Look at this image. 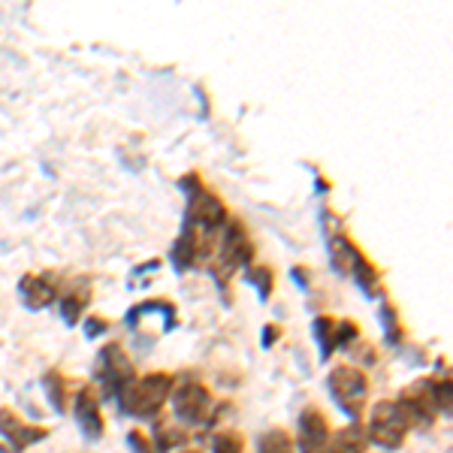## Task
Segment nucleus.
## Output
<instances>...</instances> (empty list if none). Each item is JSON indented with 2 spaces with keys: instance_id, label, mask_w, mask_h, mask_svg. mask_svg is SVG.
<instances>
[{
  "instance_id": "nucleus-1",
  "label": "nucleus",
  "mask_w": 453,
  "mask_h": 453,
  "mask_svg": "<svg viewBox=\"0 0 453 453\" xmlns=\"http://www.w3.org/2000/svg\"><path fill=\"white\" fill-rule=\"evenodd\" d=\"M326 251H330V263L335 266V273L350 275V279L357 281V288L366 296H384L381 273H378L375 263L357 248V242L345 230H326Z\"/></svg>"
},
{
  "instance_id": "nucleus-2",
  "label": "nucleus",
  "mask_w": 453,
  "mask_h": 453,
  "mask_svg": "<svg viewBox=\"0 0 453 453\" xmlns=\"http://www.w3.org/2000/svg\"><path fill=\"white\" fill-rule=\"evenodd\" d=\"M179 188L188 194V209H185V224L188 226H194V230L206 239L215 236L218 230H224L226 221H230L226 206L221 203V196L203 185L200 175L196 173L185 175V179L179 181Z\"/></svg>"
},
{
  "instance_id": "nucleus-3",
  "label": "nucleus",
  "mask_w": 453,
  "mask_h": 453,
  "mask_svg": "<svg viewBox=\"0 0 453 453\" xmlns=\"http://www.w3.org/2000/svg\"><path fill=\"white\" fill-rule=\"evenodd\" d=\"M396 402L411 426H429L438 414H450V381L448 378L444 381L423 378V381L405 387Z\"/></svg>"
},
{
  "instance_id": "nucleus-4",
  "label": "nucleus",
  "mask_w": 453,
  "mask_h": 453,
  "mask_svg": "<svg viewBox=\"0 0 453 453\" xmlns=\"http://www.w3.org/2000/svg\"><path fill=\"white\" fill-rule=\"evenodd\" d=\"M173 387H175V378L170 372H151V375L134 378V381L119 393L124 414L140 418V420L157 418L160 408H164L166 399H170Z\"/></svg>"
},
{
  "instance_id": "nucleus-5",
  "label": "nucleus",
  "mask_w": 453,
  "mask_h": 453,
  "mask_svg": "<svg viewBox=\"0 0 453 453\" xmlns=\"http://www.w3.org/2000/svg\"><path fill=\"white\" fill-rule=\"evenodd\" d=\"M254 257V245H251V236H248V230L242 226V221H236V218H230L224 226V239L218 242V260L211 263V273H215V279L221 288H226V281H230V275L236 273V269L248 266Z\"/></svg>"
},
{
  "instance_id": "nucleus-6",
  "label": "nucleus",
  "mask_w": 453,
  "mask_h": 453,
  "mask_svg": "<svg viewBox=\"0 0 453 453\" xmlns=\"http://www.w3.org/2000/svg\"><path fill=\"white\" fill-rule=\"evenodd\" d=\"M330 393L333 399L339 402V408L348 414L354 423H360L363 411H366L369 402V378L363 369L357 366H335L330 372Z\"/></svg>"
},
{
  "instance_id": "nucleus-7",
  "label": "nucleus",
  "mask_w": 453,
  "mask_h": 453,
  "mask_svg": "<svg viewBox=\"0 0 453 453\" xmlns=\"http://www.w3.org/2000/svg\"><path fill=\"white\" fill-rule=\"evenodd\" d=\"M408 429H411V423H408L405 411L399 408V402L393 399H381L375 408H372L369 414V441L381 444L387 450H396L402 448V441H405Z\"/></svg>"
},
{
  "instance_id": "nucleus-8",
  "label": "nucleus",
  "mask_w": 453,
  "mask_h": 453,
  "mask_svg": "<svg viewBox=\"0 0 453 453\" xmlns=\"http://www.w3.org/2000/svg\"><path fill=\"white\" fill-rule=\"evenodd\" d=\"M97 378L104 384V396H119V393L136 378L134 363L124 354V348L119 342H109L100 354V366H97Z\"/></svg>"
},
{
  "instance_id": "nucleus-9",
  "label": "nucleus",
  "mask_w": 453,
  "mask_h": 453,
  "mask_svg": "<svg viewBox=\"0 0 453 453\" xmlns=\"http://www.w3.org/2000/svg\"><path fill=\"white\" fill-rule=\"evenodd\" d=\"M173 408H175V414H179V420L200 426V423L209 420L211 393L206 390V384L194 381V378H185V381L175 384V390H173Z\"/></svg>"
},
{
  "instance_id": "nucleus-10",
  "label": "nucleus",
  "mask_w": 453,
  "mask_h": 453,
  "mask_svg": "<svg viewBox=\"0 0 453 453\" xmlns=\"http://www.w3.org/2000/svg\"><path fill=\"white\" fill-rule=\"evenodd\" d=\"M314 335H318V345H320V357L330 360V354L335 348H348L354 342H360V326L354 320H339L333 314H320L314 318Z\"/></svg>"
},
{
  "instance_id": "nucleus-11",
  "label": "nucleus",
  "mask_w": 453,
  "mask_h": 453,
  "mask_svg": "<svg viewBox=\"0 0 453 453\" xmlns=\"http://www.w3.org/2000/svg\"><path fill=\"white\" fill-rule=\"evenodd\" d=\"M330 423H326L324 411L320 408L309 405L303 414H299V450L303 453H326L330 448Z\"/></svg>"
},
{
  "instance_id": "nucleus-12",
  "label": "nucleus",
  "mask_w": 453,
  "mask_h": 453,
  "mask_svg": "<svg viewBox=\"0 0 453 453\" xmlns=\"http://www.w3.org/2000/svg\"><path fill=\"white\" fill-rule=\"evenodd\" d=\"M211 239L200 236V233L194 230V226H181V236L173 242V266L179 269V273H188V269H194L200 260H206L211 254Z\"/></svg>"
},
{
  "instance_id": "nucleus-13",
  "label": "nucleus",
  "mask_w": 453,
  "mask_h": 453,
  "mask_svg": "<svg viewBox=\"0 0 453 453\" xmlns=\"http://www.w3.org/2000/svg\"><path fill=\"white\" fill-rule=\"evenodd\" d=\"M0 433L12 444V450H25V448H31V444L42 441V438L49 435V429L25 423L12 408H0Z\"/></svg>"
},
{
  "instance_id": "nucleus-14",
  "label": "nucleus",
  "mask_w": 453,
  "mask_h": 453,
  "mask_svg": "<svg viewBox=\"0 0 453 453\" xmlns=\"http://www.w3.org/2000/svg\"><path fill=\"white\" fill-rule=\"evenodd\" d=\"M76 423L79 429L85 433L88 441H97L104 435L106 423H104V414H100V399H97V390L94 387H79L76 393Z\"/></svg>"
},
{
  "instance_id": "nucleus-15",
  "label": "nucleus",
  "mask_w": 453,
  "mask_h": 453,
  "mask_svg": "<svg viewBox=\"0 0 453 453\" xmlns=\"http://www.w3.org/2000/svg\"><path fill=\"white\" fill-rule=\"evenodd\" d=\"M19 294L27 309L40 311V309H49L58 299V288L52 281V275H25V279L19 281Z\"/></svg>"
},
{
  "instance_id": "nucleus-16",
  "label": "nucleus",
  "mask_w": 453,
  "mask_h": 453,
  "mask_svg": "<svg viewBox=\"0 0 453 453\" xmlns=\"http://www.w3.org/2000/svg\"><path fill=\"white\" fill-rule=\"evenodd\" d=\"M366 448H369L366 429H363L360 423H350V426L330 435V448H326V453H366Z\"/></svg>"
},
{
  "instance_id": "nucleus-17",
  "label": "nucleus",
  "mask_w": 453,
  "mask_h": 453,
  "mask_svg": "<svg viewBox=\"0 0 453 453\" xmlns=\"http://www.w3.org/2000/svg\"><path fill=\"white\" fill-rule=\"evenodd\" d=\"M88 303H91V290H88V284L85 288H70L67 294H61V318L67 320L70 326H76L79 320H82Z\"/></svg>"
},
{
  "instance_id": "nucleus-18",
  "label": "nucleus",
  "mask_w": 453,
  "mask_h": 453,
  "mask_svg": "<svg viewBox=\"0 0 453 453\" xmlns=\"http://www.w3.org/2000/svg\"><path fill=\"white\" fill-rule=\"evenodd\" d=\"M257 453H294V438L284 429H269V433L260 435Z\"/></svg>"
},
{
  "instance_id": "nucleus-19",
  "label": "nucleus",
  "mask_w": 453,
  "mask_h": 453,
  "mask_svg": "<svg viewBox=\"0 0 453 453\" xmlns=\"http://www.w3.org/2000/svg\"><path fill=\"white\" fill-rule=\"evenodd\" d=\"M245 281L257 288L260 299H269V294H273V288H275V273H273V266H248Z\"/></svg>"
},
{
  "instance_id": "nucleus-20",
  "label": "nucleus",
  "mask_w": 453,
  "mask_h": 453,
  "mask_svg": "<svg viewBox=\"0 0 453 453\" xmlns=\"http://www.w3.org/2000/svg\"><path fill=\"white\" fill-rule=\"evenodd\" d=\"M151 438H157L155 450H173V448H179V444L188 441V433H185V429H179V426H170V423H157V429H155V435H151Z\"/></svg>"
},
{
  "instance_id": "nucleus-21",
  "label": "nucleus",
  "mask_w": 453,
  "mask_h": 453,
  "mask_svg": "<svg viewBox=\"0 0 453 453\" xmlns=\"http://www.w3.org/2000/svg\"><path fill=\"white\" fill-rule=\"evenodd\" d=\"M46 390H49V399H52L55 411H64V408H67V378H64L61 372H49Z\"/></svg>"
},
{
  "instance_id": "nucleus-22",
  "label": "nucleus",
  "mask_w": 453,
  "mask_h": 453,
  "mask_svg": "<svg viewBox=\"0 0 453 453\" xmlns=\"http://www.w3.org/2000/svg\"><path fill=\"white\" fill-rule=\"evenodd\" d=\"M381 324H384V335H387V342L390 345H399L402 342V324H399V314H396V309H393L390 303H384L381 305Z\"/></svg>"
},
{
  "instance_id": "nucleus-23",
  "label": "nucleus",
  "mask_w": 453,
  "mask_h": 453,
  "mask_svg": "<svg viewBox=\"0 0 453 453\" xmlns=\"http://www.w3.org/2000/svg\"><path fill=\"white\" fill-rule=\"evenodd\" d=\"M211 448H215V453H242L245 450V438L239 433H233V429H226V433L215 435Z\"/></svg>"
},
{
  "instance_id": "nucleus-24",
  "label": "nucleus",
  "mask_w": 453,
  "mask_h": 453,
  "mask_svg": "<svg viewBox=\"0 0 453 453\" xmlns=\"http://www.w3.org/2000/svg\"><path fill=\"white\" fill-rule=\"evenodd\" d=\"M127 441H130V448H134L136 453H157V450H155V444H151V438H149V435H142L140 429H134V433L127 435Z\"/></svg>"
},
{
  "instance_id": "nucleus-25",
  "label": "nucleus",
  "mask_w": 453,
  "mask_h": 453,
  "mask_svg": "<svg viewBox=\"0 0 453 453\" xmlns=\"http://www.w3.org/2000/svg\"><path fill=\"white\" fill-rule=\"evenodd\" d=\"M109 330V324L104 318H88L85 320V333H88V339H94V335H100V333H106Z\"/></svg>"
},
{
  "instance_id": "nucleus-26",
  "label": "nucleus",
  "mask_w": 453,
  "mask_h": 453,
  "mask_svg": "<svg viewBox=\"0 0 453 453\" xmlns=\"http://www.w3.org/2000/svg\"><path fill=\"white\" fill-rule=\"evenodd\" d=\"M281 335V326H266V330H263V345H275V339H279Z\"/></svg>"
},
{
  "instance_id": "nucleus-27",
  "label": "nucleus",
  "mask_w": 453,
  "mask_h": 453,
  "mask_svg": "<svg viewBox=\"0 0 453 453\" xmlns=\"http://www.w3.org/2000/svg\"><path fill=\"white\" fill-rule=\"evenodd\" d=\"M294 281H299L303 288L309 284V279H305V273H303V266H296V269H294Z\"/></svg>"
},
{
  "instance_id": "nucleus-28",
  "label": "nucleus",
  "mask_w": 453,
  "mask_h": 453,
  "mask_svg": "<svg viewBox=\"0 0 453 453\" xmlns=\"http://www.w3.org/2000/svg\"><path fill=\"white\" fill-rule=\"evenodd\" d=\"M0 453H6V444H0Z\"/></svg>"
},
{
  "instance_id": "nucleus-29",
  "label": "nucleus",
  "mask_w": 453,
  "mask_h": 453,
  "mask_svg": "<svg viewBox=\"0 0 453 453\" xmlns=\"http://www.w3.org/2000/svg\"><path fill=\"white\" fill-rule=\"evenodd\" d=\"M185 453H200V450H185Z\"/></svg>"
}]
</instances>
